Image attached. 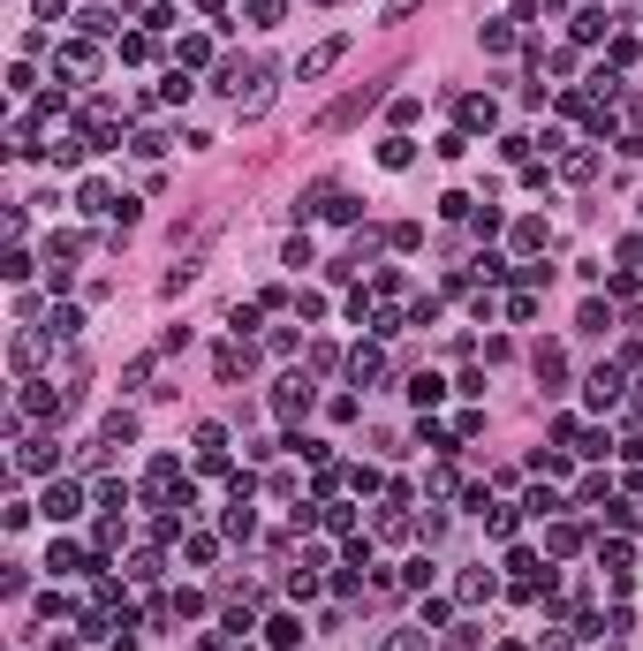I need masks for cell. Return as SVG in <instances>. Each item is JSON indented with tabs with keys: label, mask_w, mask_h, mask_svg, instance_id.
Returning <instances> with one entry per match:
<instances>
[{
	"label": "cell",
	"mask_w": 643,
	"mask_h": 651,
	"mask_svg": "<svg viewBox=\"0 0 643 651\" xmlns=\"http://www.w3.org/2000/svg\"><path fill=\"white\" fill-rule=\"evenodd\" d=\"M439 394H446V379H432V371H417V379H409V402H417V409H439Z\"/></svg>",
	"instance_id": "obj_11"
},
{
	"label": "cell",
	"mask_w": 643,
	"mask_h": 651,
	"mask_svg": "<svg viewBox=\"0 0 643 651\" xmlns=\"http://www.w3.org/2000/svg\"><path fill=\"white\" fill-rule=\"evenodd\" d=\"M349 379H356V387L386 379V356H379V349H356V356H349Z\"/></svg>",
	"instance_id": "obj_8"
},
{
	"label": "cell",
	"mask_w": 643,
	"mask_h": 651,
	"mask_svg": "<svg viewBox=\"0 0 643 651\" xmlns=\"http://www.w3.org/2000/svg\"><path fill=\"white\" fill-rule=\"evenodd\" d=\"M606 31H613L606 8H583V15H575V38H583V46H590V38H606Z\"/></svg>",
	"instance_id": "obj_14"
},
{
	"label": "cell",
	"mask_w": 643,
	"mask_h": 651,
	"mask_svg": "<svg viewBox=\"0 0 643 651\" xmlns=\"http://www.w3.org/2000/svg\"><path fill=\"white\" fill-rule=\"evenodd\" d=\"M485 531L492 538H514V508H485Z\"/></svg>",
	"instance_id": "obj_29"
},
{
	"label": "cell",
	"mask_w": 643,
	"mask_h": 651,
	"mask_svg": "<svg viewBox=\"0 0 643 651\" xmlns=\"http://www.w3.org/2000/svg\"><path fill=\"white\" fill-rule=\"evenodd\" d=\"M575 326H583V333H606V326H613V311H606V303H583V319H575Z\"/></svg>",
	"instance_id": "obj_28"
},
{
	"label": "cell",
	"mask_w": 643,
	"mask_h": 651,
	"mask_svg": "<svg viewBox=\"0 0 643 651\" xmlns=\"http://www.w3.org/2000/svg\"><path fill=\"white\" fill-rule=\"evenodd\" d=\"M46 333H53V341H76V333H83V311H53Z\"/></svg>",
	"instance_id": "obj_22"
},
{
	"label": "cell",
	"mask_w": 643,
	"mask_h": 651,
	"mask_svg": "<svg viewBox=\"0 0 643 651\" xmlns=\"http://www.w3.org/2000/svg\"><path fill=\"white\" fill-rule=\"evenodd\" d=\"M99 439H137V416H129V409H114V416H106V432Z\"/></svg>",
	"instance_id": "obj_27"
},
{
	"label": "cell",
	"mask_w": 643,
	"mask_h": 651,
	"mask_svg": "<svg viewBox=\"0 0 643 651\" xmlns=\"http://www.w3.org/2000/svg\"><path fill=\"white\" fill-rule=\"evenodd\" d=\"M583 394H590V409H613L620 402V364H598L590 379H583Z\"/></svg>",
	"instance_id": "obj_3"
},
{
	"label": "cell",
	"mask_w": 643,
	"mask_h": 651,
	"mask_svg": "<svg viewBox=\"0 0 643 651\" xmlns=\"http://www.w3.org/2000/svg\"><path fill=\"white\" fill-rule=\"evenodd\" d=\"M46 569H53V576H83V569H91V560H83L76 545H61V538H53V553H46Z\"/></svg>",
	"instance_id": "obj_10"
},
{
	"label": "cell",
	"mask_w": 643,
	"mask_h": 651,
	"mask_svg": "<svg viewBox=\"0 0 643 651\" xmlns=\"http://www.w3.org/2000/svg\"><path fill=\"white\" fill-rule=\"evenodd\" d=\"M265 637L281 644V651H295V644H303V614H273V621H265Z\"/></svg>",
	"instance_id": "obj_9"
},
{
	"label": "cell",
	"mask_w": 643,
	"mask_h": 651,
	"mask_svg": "<svg viewBox=\"0 0 643 651\" xmlns=\"http://www.w3.org/2000/svg\"><path fill=\"white\" fill-rule=\"evenodd\" d=\"M538 651H568V637H545V644H538Z\"/></svg>",
	"instance_id": "obj_32"
},
{
	"label": "cell",
	"mask_w": 643,
	"mask_h": 651,
	"mask_svg": "<svg viewBox=\"0 0 643 651\" xmlns=\"http://www.w3.org/2000/svg\"><path fill=\"white\" fill-rule=\"evenodd\" d=\"M507 319H538V288H514V296H507Z\"/></svg>",
	"instance_id": "obj_23"
},
{
	"label": "cell",
	"mask_w": 643,
	"mask_h": 651,
	"mask_svg": "<svg viewBox=\"0 0 643 651\" xmlns=\"http://www.w3.org/2000/svg\"><path fill=\"white\" fill-rule=\"evenodd\" d=\"M379 538H409V493H394L379 508Z\"/></svg>",
	"instance_id": "obj_6"
},
{
	"label": "cell",
	"mask_w": 643,
	"mask_h": 651,
	"mask_svg": "<svg viewBox=\"0 0 643 651\" xmlns=\"http://www.w3.org/2000/svg\"><path fill=\"white\" fill-rule=\"evenodd\" d=\"M636 121H643V99H636Z\"/></svg>",
	"instance_id": "obj_33"
},
{
	"label": "cell",
	"mask_w": 643,
	"mask_h": 651,
	"mask_svg": "<svg viewBox=\"0 0 643 651\" xmlns=\"http://www.w3.org/2000/svg\"><path fill=\"white\" fill-rule=\"evenodd\" d=\"M189 91H197V83H189V69H175V76H167V83H159V99H167V107H182V99H189Z\"/></svg>",
	"instance_id": "obj_20"
},
{
	"label": "cell",
	"mask_w": 643,
	"mask_h": 651,
	"mask_svg": "<svg viewBox=\"0 0 643 651\" xmlns=\"http://www.w3.org/2000/svg\"><path fill=\"white\" fill-rule=\"evenodd\" d=\"M386 651H424V628H401V637L386 644Z\"/></svg>",
	"instance_id": "obj_30"
},
{
	"label": "cell",
	"mask_w": 643,
	"mask_h": 651,
	"mask_svg": "<svg viewBox=\"0 0 643 651\" xmlns=\"http://www.w3.org/2000/svg\"><path fill=\"white\" fill-rule=\"evenodd\" d=\"M318 8H333V0H318Z\"/></svg>",
	"instance_id": "obj_34"
},
{
	"label": "cell",
	"mask_w": 643,
	"mask_h": 651,
	"mask_svg": "<svg viewBox=\"0 0 643 651\" xmlns=\"http://www.w3.org/2000/svg\"><path fill=\"white\" fill-rule=\"evenodd\" d=\"M46 341H53V333H15V371H31L38 356H46Z\"/></svg>",
	"instance_id": "obj_13"
},
{
	"label": "cell",
	"mask_w": 643,
	"mask_h": 651,
	"mask_svg": "<svg viewBox=\"0 0 643 651\" xmlns=\"http://www.w3.org/2000/svg\"><path fill=\"white\" fill-rule=\"evenodd\" d=\"M561 175L568 182H590L598 175V152H590V144H583V152H561Z\"/></svg>",
	"instance_id": "obj_12"
},
{
	"label": "cell",
	"mask_w": 643,
	"mask_h": 651,
	"mask_svg": "<svg viewBox=\"0 0 643 651\" xmlns=\"http://www.w3.org/2000/svg\"><path fill=\"white\" fill-rule=\"evenodd\" d=\"M561 508H568V500L552 493V485H538V493H530V515H561Z\"/></svg>",
	"instance_id": "obj_26"
},
{
	"label": "cell",
	"mask_w": 643,
	"mask_h": 651,
	"mask_svg": "<svg viewBox=\"0 0 643 651\" xmlns=\"http://www.w3.org/2000/svg\"><path fill=\"white\" fill-rule=\"evenodd\" d=\"M462 129H500V107H492L485 91H469L462 99Z\"/></svg>",
	"instance_id": "obj_7"
},
{
	"label": "cell",
	"mask_w": 643,
	"mask_h": 651,
	"mask_svg": "<svg viewBox=\"0 0 643 651\" xmlns=\"http://www.w3.org/2000/svg\"><path fill=\"white\" fill-rule=\"evenodd\" d=\"M220 379H250V349H220Z\"/></svg>",
	"instance_id": "obj_21"
},
{
	"label": "cell",
	"mask_w": 643,
	"mask_h": 651,
	"mask_svg": "<svg viewBox=\"0 0 643 651\" xmlns=\"http://www.w3.org/2000/svg\"><path fill=\"white\" fill-rule=\"evenodd\" d=\"M273 409H281V416H303V409H311V379H281V387H273Z\"/></svg>",
	"instance_id": "obj_5"
},
{
	"label": "cell",
	"mask_w": 643,
	"mask_h": 651,
	"mask_svg": "<svg viewBox=\"0 0 643 651\" xmlns=\"http://www.w3.org/2000/svg\"><path fill=\"white\" fill-rule=\"evenodd\" d=\"M409 159H417L409 137H386V144H379V167H409Z\"/></svg>",
	"instance_id": "obj_15"
},
{
	"label": "cell",
	"mask_w": 643,
	"mask_h": 651,
	"mask_svg": "<svg viewBox=\"0 0 643 651\" xmlns=\"http://www.w3.org/2000/svg\"><path fill=\"white\" fill-rule=\"evenodd\" d=\"M38 508H46L53 522H69V515H83V485H76V477H53V485H46V500H38Z\"/></svg>",
	"instance_id": "obj_2"
},
{
	"label": "cell",
	"mask_w": 643,
	"mask_h": 651,
	"mask_svg": "<svg viewBox=\"0 0 643 651\" xmlns=\"http://www.w3.org/2000/svg\"><path fill=\"white\" fill-rule=\"evenodd\" d=\"M129 576H137V583H159V553H152V545H144V553H129Z\"/></svg>",
	"instance_id": "obj_19"
},
{
	"label": "cell",
	"mask_w": 643,
	"mask_h": 651,
	"mask_svg": "<svg viewBox=\"0 0 643 651\" xmlns=\"http://www.w3.org/2000/svg\"><path fill=\"white\" fill-rule=\"evenodd\" d=\"M492 591H500V576H492V569H469V576H462V598H492Z\"/></svg>",
	"instance_id": "obj_18"
},
{
	"label": "cell",
	"mask_w": 643,
	"mask_h": 651,
	"mask_svg": "<svg viewBox=\"0 0 643 651\" xmlns=\"http://www.w3.org/2000/svg\"><path fill=\"white\" fill-rule=\"evenodd\" d=\"M250 531H257V515H250V500L235 493V508H227V538H250Z\"/></svg>",
	"instance_id": "obj_16"
},
{
	"label": "cell",
	"mask_w": 643,
	"mask_h": 651,
	"mask_svg": "<svg viewBox=\"0 0 643 651\" xmlns=\"http://www.w3.org/2000/svg\"><path fill=\"white\" fill-rule=\"evenodd\" d=\"M341 61H349V31H333V38H318V46H311L303 61H295V76H303V83H318V76H326V69H341Z\"/></svg>",
	"instance_id": "obj_1"
},
{
	"label": "cell",
	"mask_w": 643,
	"mask_h": 651,
	"mask_svg": "<svg viewBox=\"0 0 643 651\" xmlns=\"http://www.w3.org/2000/svg\"><path fill=\"white\" fill-rule=\"evenodd\" d=\"M561 371H568V356H561V349L545 341V349H538V379H561Z\"/></svg>",
	"instance_id": "obj_24"
},
{
	"label": "cell",
	"mask_w": 643,
	"mask_h": 651,
	"mask_svg": "<svg viewBox=\"0 0 643 651\" xmlns=\"http://www.w3.org/2000/svg\"><path fill=\"white\" fill-rule=\"evenodd\" d=\"M424 0H386V24H401V15H417Z\"/></svg>",
	"instance_id": "obj_31"
},
{
	"label": "cell",
	"mask_w": 643,
	"mask_h": 651,
	"mask_svg": "<svg viewBox=\"0 0 643 651\" xmlns=\"http://www.w3.org/2000/svg\"><path fill=\"white\" fill-rule=\"evenodd\" d=\"M91 69H99V53L83 46V38H69V46L53 53V76H91Z\"/></svg>",
	"instance_id": "obj_4"
},
{
	"label": "cell",
	"mask_w": 643,
	"mask_h": 651,
	"mask_svg": "<svg viewBox=\"0 0 643 651\" xmlns=\"http://www.w3.org/2000/svg\"><path fill=\"white\" fill-rule=\"evenodd\" d=\"M205 61H212L205 38H182V46H175V69H205Z\"/></svg>",
	"instance_id": "obj_17"
},
{
	"label": "cell",
	"mask_w": 643,
	"mask_h": 651,
	"mask_svg": "<svg viewBox=\"0 0 643 651\" xmlns=\"http://www.w3.org/2000/svg\"><path fill=\"white\" fill-rule=\"evenodd\" d=\"M15 462H24V470H53V447H46V439H31V447L15 455Z\"/></svg>",
	"instance_id": "obj_25"
}]
</instances>
